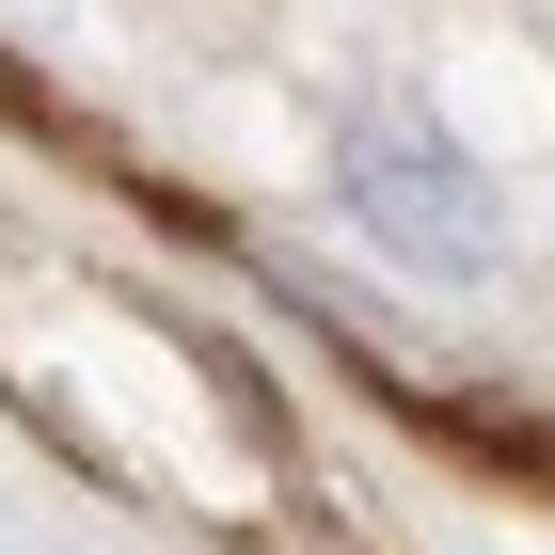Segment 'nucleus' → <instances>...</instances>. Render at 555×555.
<instances>
[{
    "label": "nucleus",
    "instance_id": "obj_1",
    "mask_svg": "<svg viewBox=\"0 0 555 555\" xmlns=\"http://www.w3.org/2000/svg\"><path fill=\"white\" fill-rule=\"evenodd\" d=\"M334 191H349V222H365V238H382L413 286H476V270L508 255L492 175L428 128L413 95H349V112H334Z\"/></svg>",
    "mask_w": 555,
    "mask_h": 555
}]
</instances>
